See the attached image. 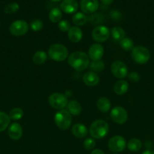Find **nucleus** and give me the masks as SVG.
<instances>
[{
    "label": "nucleus",
    "instance_id": "f257e3e1",
    "mask_svg": "<svg viewBox=\"0 0 154 154\" xmlns=\"http://www.w3.org/2000/svg\"><path fill=\"white\" fill-rule=\"evenodd\" d=\"M68 63L77 72H82L89 66V57L82 51H75L69 56Z\"/></svg>",
    "mask_w": 154,
    "mask_h": 154
},
{
    "label": "nucleus",
    "instance_id": "f03ea898",
    "mask_svg": "<svg viewBox=\"0 0 154 154\" xmlns=\"http://www.w3.org/2000/svg\"><path fill=\"white\" fill-rule=\"evenodd\" d=\"M108 123L103 120H98L94 121L89 128V133L95 139L104 138L108 134Z\"/></svg>",
    "mask_w": 154,
    "mask_h": 154
},
{
    "label": "nucleus",
    "instance_id": "7ed1b4c3",
    "mask_svg": "<svg viewBox=\"0 0 154 154\" xmlns=\"http://www.w3.org/2000/svg\"><path fill=\"white\" fill-rule=\"evenodd\" d=\"M68 50L61 44H54L48 49V55L51 60L56 62H63L67 58Z\"/></svg>",
    "mask_w": 154,
    "mask_h": 154
},
{
    "label": "nucleus",
    "instance_id": "20e7f679",
    "mask_svg": "<svg viewBox=\"0 0 154 154\" xmlns=\"http://www.w3.org/2000/svg\"><path fill=\"white\" fill-rule=\"evenodd\" d=\"M54 123L56 126L61 130H66L69 129L72 123L71 114L66 110H60L54 115Z\"/></svg>",
    "mask_w": 154,
    "mask_h": 154
},
{
    "label": "nucleus",
    "instance_id": "39448f33",
    "mask_svg": "<svg viewBox=\"0 0 154 154\" xmlns=\"http://www.w3.org/2000/svg\"><path fill=\"white\" fill-rule=\"evenodd\" d=\"M131 57L136 63L145 64L150 59V53L143 46L134 47L131 51Z\"/></svg>",
    "mask_w": 154,
    "mask_h": 154
},
{
    "label": "nucleus",
    "instance_id": "423d86ee",
    "mask_svg": "<svg viewBox=\"0 0 154 154\" xmlns=\"http://www.w3.org/2000/svg\"><path fill=\"white\" fill-rule=\"evenodd\" d=\"M48 102L52 108L57 110H63L67 106L68 100L66 96L62 93H54L48 97Z\"/></svg>",
    "mask_w": 154,
    "mask_h": 154
},
{
    "label": "nucleus",
    "instance_id": "0eeeda50",
    "mask_svg": "<svg viewBox=\"0 0 154 154\" xmlns=\"http://www.w3.org/2000/svg\"><path fill=\"white\" fill-rule=\"evenodd\" d=\"M29 25L23 20H18L12 23L9 26V32L14 36H22L28 32Z\"/></svg>",
    "mask_w": 154,
    "mask_h": 154
},
{
    "label": "nucleus",
    "instance_id": "6e6552de",
    "mask_svg": "<svg viewBox=\"0 0 154 154\" xmlns=\"http://www.w3.org/2000/svg\"><path fill=\"white\" fill-rule=\"evenodd\" d=\"M92 38L97 42H105L110 36V31L106 26H98L91 32Z\"/></svg>",
    "mask_w": 154,
    "mask_h": 154
},
{
    "label": "nucleus",
    "instance_id": "1a4fd4ad",
    "mask_svg": "<svg viewBox=\"0 0 154 154\" xmlns=\"http://www.w3.org/2000/svg\"><path fill=\"white\" fill-rule=\"evenodd\" d=\"M126 147V141L125 138L120 135L113 136L109 140L108 147L110 151L115 153H119L125 150Z\"/></svg>",
    "mask_w": 154,
    "mask_h": 154
},
{
    "label": "nucleus",
    "instance_id": "9d476101",
    "mask_svg": "<svg viewBox=\"0 0 154 154\" xmlns=\"http://www.w3.org/2000/svg\"><path fill=\"white\" fill-rule=\"evenodd\" d=\"M110 117L115 123L118 124H123L128 120V113L122 107L116 106L112 109Z\"/></svg>",
    "mask_w": 154,
    "mask_h": 154
},
{
    "label": "nucleus",
    "instance_id": "9b49d317",
    "mask_svg": "<svg viewBox=\"0 0 154 154\" xmlns=\"http://www.w3.org/2000/svg\"><path fill=\"white\" fill-rule=\"evenodd\" d=\"M128 68L122 61H115L111 65V72L116 78L123 79L128 75Z\"/></svg>",
    "mask_w": 154,
    "mask_h": 154
},
{
    "label": "nucleus",
    "instance_id": "f8f14e48",
    "mask_svg": "<svg viewBox=\"0 0 154 154\" xmlns=\"http://www.w3.org/2000/svg\"><path fill=\"white\" fill-rule=\"evenodd\" d=\"M80 7L84 13L93 14L99 8V2L98 0H81Z\"/></svg>",
    "mask_w": 154,
    "mask_h": 154
},
{
    "label": "nucleus",
    "instance_id": "ddd939ff",
    "mask_svg": "<svg viewBox=\"0 0 154 154\" xmlns=\"http://www.w3.org/2000/svg\"><path fill=\"white\" fill-rule=\"evenodd\" d=\"M104 48L100 44H94L88 49V57L92 61L101 60L104 56Z\"/></svg>",
    "mask_w": 154,
    "mask_h": 154
},
{
    "label": "nucleus",
    "instance_id": "4468645a",
    "mask_svg": "<svg viewBox=\"0 0 154 154\" xmlns=\"http://www.w3.org/2000/svg\"><path fill=\"white\" fill-rule=\"evenodd\" d=\"M8 135L11 139L18 141L21 139L23 135V128L19 123H14L9 126L8 129Z\"/></svg>",
    "mask_w": 154,
    "mask_h": 154
},
{
    "label": "nucleus",
    "instance_id": "2eb2a0df",
    "mask_svg": "<svg viewBox=\"0 0 154 154\" xmlns=\"http://www.w3.org/2000/svg\"><path fill=\"white\" fill-rule=\"evenodd\" d=\"M60 8L64 13L71 14L77 11L79 5L76 0H63L60 3Z\"/></svg>",
    "mask_w": 154,
    "mask_h": 154
},
{
    "label": "nucleus",
    "instance_id": "dca6fc26",
    "mask_svg": "<svg viewBox=\"0 0 154 154\" xmlns=\"http://www.w3.org/2000/svg\"><path fill=\"white\" fill-rule=\"evenodd\" d=\"M83 81L85 84L89 87H95L98 85L100 81V78L98 74L94 72H88L83 75Z\"/></svg>",
    "mask_w": 154,
    "mask_h": 154
},
{
    "label": "nucleus",
    "instance_id": "f3484780",
    "mask_svg": "<svg viewBox=\"0 0 154 154\" xmlns=\"http://www.w3.org/2000/svg\"><path fill=\"white\" fill-rule=\"evenodd\" d=\"M72 133L75 137L78 138H83L87 136L88 133L87 127L82 123H75L72 127Z\"/></svg>",
    "mask_w": 154,
    "mask_h": 154
},
{
    "label": "nucleus",
    "instance_id": "a211bd4d",
    "mask_svg": "<svg viewBox=\"0 0 154 154\" xmlns=\"http://www.w3.org/2000/svg\"><path fill=\"white\" fill-rule=\"evenodd\" d=\"M83 36L82 31L78 26H72L68 31V38L73 43H78L82 40Z\"/></svg>",
    "mask_w": 154,
    "mask_h": 154
},
{
    "label": "nucleus",
    "instance_id": "6ab92c4d",
    "mask_svg": "<svg viewBox=\"0 0 154 154\" xmlns=\"http://www.w3.org/2000/svg\"><path fill=\"white\" fill-rule=\"evenodd\" d=\"M128 87H129V86H128V82L126 81H125V80H119V81H117L114 84L113 90H114V93L116 95L122 96V95L127 93V91L128 90Z\"/></svg>",
    "mask_w": 154,
    "mask_h": 154
},
{
    "label": "nucleus",
    "instance_id": "aec40b11",
    "mask_svg": "<svg viewBox=\"0 0 154 154\" xmlns=\"http://www.w3.org/2000/svg\"><path fill=\"white\" fill-rule=\"evenodd\" d=\"M67 111L71 115L78 116L82 112V106L77 101L72 100L68 102Z\"/></svg>",
    "mask_w": 154,
    "mask_h": 154
},
{
    "label": "nucleus",
    "instance_id": "412c9836",
    "mask_svg": "<svg viewBox=\"0 0 154 154\" xmlns=\"http://www.w3.org/2000/svg\"><path fill=\"white\" fill-rule=\"evenodd\" d=\"M97 108L101 112L106 113L110 111L111 108V102L110 99L106 97H101L97 102Z\"/></svg>",
    "mask_w": 154,
    "mask_h": 154
},
{
    "label": "nucleus",
    "instance_id": "4be33fe9",
    "mask_svg": "<svg viewBox=\"0 0 154 154\" xmlns=\"http://www.w3.org/2000/svg\"><path fill=\"white\" fill-rule=\"evenodd\" d=\"M110 35L116 42H121L124 38H125V32L122 27L115 26L112 28Z\"/></svg>",
    "mask_w": 154,
    "mask_h": 154
},
{
    "label": "nucleus",
    "instance_id": "5701e85b",
    "mask_svg": "<svg viewBox=\"0 0 154 154\" xmlns=\"http://www.w3.org/2000/svg\"><path fill=\"white\" fill-rule=\"evenodd\" d=\"M48 57L45 51H39L35 53L33 56V62L37 66H41L46 62Z\"/></svg>",
    "mask_w": 154,
    "mask_h": 154
},
{
    "label": "nucleus",
    "instance_id": "b1692460",
    "mask_svg": "<svg viewBox=\"0 0 154 154\" xmlns=\"http://www.w3.org/2000/svg\"><path fill=\"white\" fill-rule=\"evenodd\" d=\"M72 21L75 26H83L86 23L87 17L85 16V14L82 13V12H77L72 16Z\"/></svg>",
    "mask_w": 154,
    "mask_h": 154
},
{
    "label": "nucleus",
    "instance_id": "393cba45",
    "mask_svg": "<svg viewBox=\"0 0 154 154\" xmlns=\"http://www.w3.org/2000/svg\"><path fill=\"white\" fill-rule=\"evenodd\" d=\"M48 17L52 23H59L62 18L61 10L59 8H54L50 11Z\"/></svg>",
    "mask_w": 154,
    "mask_h": 154
},
{
    "label": "nucleus",
    "instance_id": "a878e982",
    "mask_svg": "<svg viewBox=\"0 0 154 154\" xmlns=\"http://www.w3.org/2000/svg\"><path fill=\"white\" fill-rule=\"evenodd\" d=\"M127 147L130 151L137 152L141 149L142 142L137 138H132L127 144Z\"/></svg>",
    "mask_w": 154,
    "mask_h": 154
},
{
    "label": "nucleus",
    "instance_id": "bb28decb",
    "mask_svg": "<svg viewBox=\"0 0 154 154\" xmlns=\"http://www.w3.org/2000/svg\"><path fill=\"white\" fill-rule=\"evenodd\" d=\"M10 117L6 113L0 111V132H3L10 124Z\"/></svg>",
    "mask_w": 154,
    "mask_h": 154
},
{
    "label": "nucleus",
    "instance_id": "cd10ccee",
    "mask_svg": "<svg viewBox=\"0 0 154 154\" xmlns=\"http://www.w3.org/2000/svg\"><path fill=\"white\" fill-rule=\"evenodd\" d=\"M9 117L12 120H19L24 116V111L20 108H14L9 112Z\"/></svg>",
    "mask_w": 154,
    "mask_h": 154
},
{
    "label": "nucleus",
    "instance_id": "c85d7f7f",
    "mask_svg": "<svg viewBox=\"0 0 154 154\" xmlns=\"http://www.w3.org/2000/svg\"><path fill=\"white\" fill-rule=\"evenodd\" d=\"M89 68L94 72H101L104 69V63L101 60L91 61L89 64Z\"/></svg>",
    "mask_w": 154,
    "mask_h": 154
},
{
    "label": "nucleus",
    "instance_id": "c756f323",
    "mask_svg": "<svg viewBox=\"0 0 154 154\" xmlns=\"http://www.w3.org/2000/svg\"><path fill=\"white\" fill-rule=\"evenodd\" d=\"M120 47L124 51H132L134 48V43L130 38H124L120 42Z\"/></svg>",
    "mask_w": 154,
    "mask_h": 154
},
{
    "label": "nucleus",
    "instance_id": "7c9ffc66",
    "mask_svg": "<svg viewBox=\"0 0 154 154\" xmlns=\"http://www.w3.org/2000/svg\"><path fill=\"white\" fill-rule=\"evenodd\" d=\"M30 26L33 31L39 32L43 28V22L39 19H33L30 23Z\"/></svg>",
    "mask_w": 154,
    "mask_h": 154
},
{
    "label": "nucleus",
    "instance_id": "2f4dec72",
    "mask_svg": "<svg viewBox=\"0 0 154 154\" xmlns=\"http://www.w3.org/2000/svg\"><path fill=\"white\" fill-rule=\"evenodd\" d=\"M20 8L19 5L17 2H11L5 7L4 11L6 14H13L18 11Z\"/></svg>",
    "mask_w": 154,
    "mask_h": 154
},
{
    "label": "nucleus",
    "instance_id": "473e14b6",
    "mask_svg": "<svg viewBox=\"0 0 154 154\" xmlns=\"http://www.w3.org/2000/svg\"><path fill=\"white\" fill-rule=\"evenodd\" d=\"M95 145H96V141H95V138H86L83 143V146H84L85 149L87 150H93L95 148Z\"/></svg>",
    "mask_w": 154,
    "mask_h": 154
},
{
    "label": "nucleus",
    "instance_id": "72a5a7b5",
    "mask_svg": "<svg viewBox=\"0 0 154 154\" xmlns=\"http://www.w3.org/2000/svg\"><path fill=\"white\" fill-rule=\"evenodd\" d=\"M58 28L60 31L62 32H67L69 31V29L71 28L70 23L66 20H60L58 23Z\"/></svg>",
    "mask_w": 154,
    "mask_h": 154
},
{
    "label": "nucleus",
    "instance_id": "f704fd0d",
    "mask_svg": "<svg viewBox=\"0 0 154 154\" xmlns=\"http://www.w3.org/2000/svg\"><path fill=\"white\" fill-rule=\"evenodd\" d=\"M128 79H129L131 82L136 83V82H138V81H140V77L138 73L133 72H131V73L128 75Z\"/></svg>",
    "mask_w": 154,
    "mask_h": 154
},
{
    "label": "nucleus",
    "instance_id": "c9c22d12",
    "mask_svg": "<svg viewBox=\"0 0 154 154\" xmlns=\"http://www.w3.org/2000/svg\"><path fill=\"white\" fill-rule=\"evenodd\" d=\"M110 16H111V17L113 18V20L117 21L119 20H121V17H122L121 14L119 13V12L116 11H113L110 13Z\"/></svg>",
    "mask_w": 154,
    "mask_h": 154
},
{
    "label": "nucleus",
    "instance_id": "e433bc0d",
    "mask_svg": "<svg viewBox=\"0 0 154 154\" xmlns=\"http://www.w3.org/2000/svg\"><path fill=\"white\" fill-rule=\"evenodd\" d=\"M91 154H105L103 150H100V149H95V150H93V151L91 152Z\"/></svg>",
    "mask_w": 154,
    "mask_h": 154
},
{
    "label": "nucleus",
    "instance_id": "4c0bfd02",
    "mask_svg": "<svg viewBox=\"0 0 154 154\" xmlns=\"http://www.w3.org/2000/svg\"><path fill=\"white\" fill-rule=\"evenodd\" d=\"M102 3L104 5H110L112 2H113V0H101Z\"/></svg>",
    "mask_w": 154,
    "mask_h": 154
},
{
    "label": "nucleus",
    "instance_id": "58836bf2",
    "mask_svg": "<svg viewBox=\"0 0 154 154\" xmlns=\"http://www.w3.org/2000/svg\"><path fill=\"white\" fill-rule=\"evenodd\" d=\"M142 154H154V151H152V150H146V151L143 152Z\"/></svg>",
    "mask_w": 154,
    "mask_h": 154
},
{
    "label": "nucleus",
    "instance_id": "ea45409f",
    "mask_svg": "<svg viewBox=\"0 0 154 154\" xmlns=\"http://www.w3.org/2000/svg\"><path fill=\"white\" fill-rule=\"evenodd\" d=\"M51 1L54 2H60V1H61V0H51Z\"/></svg>",
    "mask_w": 154,
    "mask_h": 154
}]
</instances>
